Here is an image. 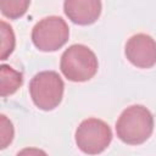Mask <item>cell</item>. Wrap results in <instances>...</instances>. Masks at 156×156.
Masks as SVG:
<instances>
[{"label": "cell", "mask_w": 156, "mask_h": 156, "mask_svg": "<svg viewBox=\"0 0 156 156\" xmlns=\"http://www.w3.org/2000/svg\"><path fill=\"white\" fill-rule=\"evenodd\" d=\"M154 117L143 105L127 107L116 122L117 136L128 145L145 143L152 134Z\"/></svg>", "instance_id": "cell-1"}, {"label": "cell", "mask_w": 156, "mask_h": 156, "mask_svg": "<svg viewBox=\"0 0 156 156\" xmlns=\"http://www.w3.org/2000/svg\"><path fill=\"white\" fill-rule=\"evenodd\" d=\"M99 62L95 54L83 44H73L61 56L60 68L72 82H87L98 72Z\"/></svg>", "instance_id": "cell-2"}, {"label": "cell", "mask_w": 156, "mask_h": 156, "mask_svg": "<svg viewBox=\"0 0 156 156\" xmlns=\"http://www.w3.org/2000/svg\"><path fill=\"white\" fill-rule=\"evenodd\" d=\"M63 89V80L55 71L39 72L29 83L30 98L34 105L43 111H51L60 105Z\"/></svg>", "instance_id": "cell-3"}, {"label": "cell", "mask_w": 156, "mask_h": 156, "mask_svg": "<svg viewBox=\"0 0 156 156\" xmlns=\"http://www.w3.org/2000/svg\"><path fill=\"white\" fill-rule=\"evenodd\" d=\"M69 28L63 18L49 16L40 20L32 29V40L41 51H56L68 40Z\"/></svg>", "instance_id": "cell-4"}, {"label": "cell", "mask_w": 156, "mask_h": 156, "mask_svg": "<svg viewBox=\"0 0 156 156\" xmlns=\"http://www.w3.org/2000/svg\"><path fill=\"white\" fill-rule=\"evenodd\" d=\"M111 140V128L99 118L84 119L76 130V144L84 154H100L110 145Z\"/></svg>", "instance_id": "cell-5"}, {"label": "cell", "mask_w": 156, "mask_h": 156, "mask_svg": "<svg viewBox=\"0 0 156 156\" xmlns=\"http://www.w3.org/2000/svg\"><path fill=\"white\" fill-rule=\"evenodd\" d=\"M124 54L132 65L150 68L156 63V41L147 34H135L126 43Z\"/></svg>", "instance_id": "cell-6"}, {"label": "cell", "mask_w": 156, "mask_h": 156, "mask_svg": "<svg viewBox=\"0 0 156 156\" xmlns=\"http://www.w3.org/2000/svg\"><path fill=\"white\" fill-rule=\"evenodd\" d=\"M101 0H65L63 11L68 20L79 26H88L100 17Z\"/></svg>", "instance_id": "cell-7"}, {"label": "cell", "mask_w": 156, "mask_h": 156, "mask_svg": "<svg viewBox=\"0 0 156 156\" xmlns=\"http://www.w3.org/2000/svg\"><path fill=\"white\" fill-rule=\"evenodd\" d=\"M23 83L22 73L7 65L0 66V94L6 98L13 94Z\"/></svg>", "instance_id": "cell-8"}, {"label": "cell", "mask_w": 156, "mask_h": 156, "mask_svg": "<svg viewBox=\"0 0 156 156\" xmlns=\"http://www.w3.org/2000/svg\"><path fill=\"white\" fill-rule=\"evenodd\" d=\"M30 0H0V10L5 17L16 20L27 12Z\"/></svg>", "instance_id": "cell-9"}, {"label": "cell", "mask_w": 156, "mask_h": 156, "mask_svg": "<svg viewBox=\"0 0 156 156\" xmlns=\"http://www.w3.org/2000/svg\"><path fill=\"white\" fill-rule=\"evenodd\" d=\"M0 34H1V54L0 60H6L15 49V34L10 24L1 21Z\"/></svg>", "instance_id": "cell-10"}, {"label": "cell", "mask_w": 156, "mask_h": 156, "mask_svg": "<svg viewBox=\"0 0 156 156\" xmlns=\"http://www.w3.org/2000/svg\"><path fill=\"white\" fill-rule=\"evenodd\" d=\"M13 139V126L5 116H0V149H5Z\"/></svg>", "instance_id": "cell-11"}]
</instances>
